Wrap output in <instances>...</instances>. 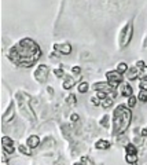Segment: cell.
<instances>
[{
  "instance_id": "1",
  "label": "cell",
  "mask_w": 147,
  "mask_h": 165,
  "mask_svg": "<svg viewBox=\"0 0 147 165\" xmlns=\"http://www.w3.org/2000/svg\"><path fill=\"white\" fill-rule=\"evenodd\" d=\"M131 110L125 107L124 105H120L114 110V117H113V128L114 133H122L127 131V128L131 124Z\"/></svg>"
},
{
  "instance_id": "2",
  "label": "cell",
  "mask_w": 147,
  "mask_h": 165,
  "mask_svg": "<svg viewBox=\"0 0 147 165\" xmlns=\"http://www.w3.org/2000/svg\"><path fill=\"white\" fill-rule=\"evenodd\" d=\"M106 77H107V84L110 85L111 88L118 87V84L122 81V74L118 70H115V72H107Z\"/></svg>"
},
{
  "instance_id": "3",
  "label": "cell",
  "mask_w": 147,
  "mask_h": 165,
  "mask_svg": "<svg viewBox=\"0 0 147 165\" xmlns=\"http://www.w3.org/2000/svg\"><path fill=\"white\" fill-rule=\"evenodd\" d=\"M127 161L132 165H138V154H136V147L133 145L127 146Z\"/></svg>"
},
{
  "instance_id": "4",
  "label": "cell",
  "mask_w": 147,
  "mask_h": 165,
  "mask_svg": "<svg viewBox=\"0 0 147 165\" xmlns=\"http://www.w3.org/2000/svg\"><path fill=\"white\" fill-rule=\"evenodd\" d=\"M1 145H3V149L6 153L8 154H12L14 153V142L7 136H3L1 138Z\"/></svg>"
},
{
  "instance_id": "5",
  "label": "cell",
  "mask_w": 147,
  "mask_h": 165,
  "mask_svg": "<svg viewBox=\"0 0 147 165\" xmlns=\"http://www.w3.org/2000/svg\"><path fill=\"white\" fill-rule=\"evenodd\" d=\"M136 66L139 68V79L140 80H147V66L144 65V62L139 61Z\"/></svg>"
},
{
  "instance_id": "6",
  "label": "cell",
  "mask_w": 147,
  "mask_h": 165,
  "mask_svg": "<svg viewBox=\"0 0 147 165\" xmlns=\"http://www.w3.org/2000/svg\"><path fill=\"white\" fill-rule=\"evenodd\" d=\"M55 48H58L61 54H63V55H68V54L72 53V45L69 44V43H65V44H55Z\"/></svg>"
},
{
  "instance_id": "7",
  "label": "cell",
  "mask_w": 147,
  "mask_h": 165,
  "mask_svg": "<svg viewBox=\"0 0 147 165\" xmlns=\"http://www.w3.org/2000/svg\"><path fill=\"white\" fill-rule=\"evenodd\" d=\"M127 77L129 79V80H135V79H139V68H138V66H133V68L128 69Z\"/></svg>"
},
{
  "instance_id": "8",
  "label": "cell",
  "mask_w": 147,
  "mask_h": 165,
  "mask_svg": "<svg viewBox=\"0 0 147 165\" xmlns=\"http://www.w3.org/2000/svg\"><path fill=\"white\" fill-rule=\"evenodd\" d=\"M40 143V138L37 136V135H32V136L28 139V146L30 147V149H33V147H37Z\"/></svg>"
},
{
  "instance_id": "9",
  "label": "cell",
  "mask_w": 147,
  "mask_h": 165,
  "mask_svg": "<svg viewBox=\"0 0 147 165\" xmlns=\"http://www.w3.org/2000/svg\"><path fill=\"white\" fill-rule=\"evenodd\" d=\"M132 32H133V28H132V25L129 24L127 28V35L124 36V40H122V45H127L128 43H129V40H131L132 37Z\"/></svg>"
},
{
  "instance_id": "10",
  "label": "cell",
  "mask_w": 147,
  "mask_h": 165,
  "mask_svg": "<svg viewBox=\"0 0 147 165\" xmlns=\"http://www.w3.org/2000/svg\"><path fill=\"white\" fill-rule=\"evenodd\" d=\"M96 149L98 150H107L110 147V143L107 141H103V139H100V141L96 142Z\"/></svg>"
},
{
  "instance_id": "11",
  "label": "cell",
  "mask_w": 147,
  "mask_h": 165,
  "mask_svg": "<svg viewBox=\"0 0 147 165\" xmlns=\"http://www.w3.org/2000/svg\"><path fill=\"white\" fill-rule=\"evenodd\" d=\"M122 95H124V97H132L131 85H128V84H124L122 85Z\"/></svg>"
},
{
  "instance_id": "12",
  "label": "cell",
  "mask_w": 147,
  "mask_h": 165,
  "mask_svg": "<svg viewBox=\"0 0 147 165\" xmlns=\"http://www.w3.org/2000/svg\"><path fill=\"white\" fill-rule=\"evenodd\" d=\"M74 165H94V162H92L88 157H81V160H80L79 162H76Z\"/></svg>"
},
{
  "instance_id": "13",
  "label": "cell",
  "mask_w": 147,
  "mask_h": 165,
  "mask_svg": "<svg viewBox=\"0 0 147 165\" xmlns=\"http://www.w3.org/2000/svg\"><path fill=\"white\" fill-rule=\"evenodd\" d=\"M117 70H118L121 74L127 73L128 72V65L125 63V62H121V63H118V66H117Z\"/></svg>"
},
{
  "instance_id": "14",
  "label": "cell",
  "mask_w": 147,
  "mask_h": 165,
  "mask_svg": "<svg viewBox=\"0 0 147 165\" xmlns=\"http://www.w3.org/2000/svg\"><path fill=\"white\" fill-rule=\"evenodd\" d=\"M102 106H104V107H110L111 105H113V98H106V99H103L102 101V103H100Z\"/></svg>"
},
{
  "instance_id": "15",
  "label": "cell",
  "mask_w": 147,
  "mask_h": 165,
  "mask_svg": "<svg viewBox=\"0 0 147 165\" xmlns=\"http://www.w3.org/2000/svg\"><path fill=\"white\" fill-rule=\"evenodd\" d=\"M73 85H74V80H73V79H68V80L63 83V88L69 89V88H72Z\"/></svg>"
},
{
  "instance_id": "16",
  "label": "cell",
  "mask_w": 147,
  "mask_h": 165,
  "mask_svg": "<svg viewBox=\"0 0 147 165\" xmlns=\"http://www.w3.org/2000/svg\"><path fill=\"white\" fill-rule=\"evenodd\" d=\"M88 88H89V85H88V83H81V84L79 85V91H80L81 94L87 92V91H88Z\"/></svg>"
},
{
  "instance_id": "17",
  "label": "cell",
  "mask_w": 147,
  "mask_h": 165,
  "mask_svg": "<svg viewBox=\"0 0 147 165\" xmlns=\"http://www.w3.org/2000/svg\"><path fill=\"white\" fill-rule=\"evenodd\" d=\"M18 149H19V151L22 154H26V156H30V154H32V150H30V149H26V147H25V146H22V145H21Z\"/></svg>"
},
{
  "instance_id": "18",
  "label": "cell",
  "mask_w": 147,
  "mask_h": 165,
  "mask_svg": "<svg viewBox=\"0 0 147 165\" xmlns=\"http://www.w3.org/2000/svg\"><path fill=\"white\" fill-rule=\"evenodd\" d=\"M128 106H129V107H135L136 106V97L135 95L129 97V99H128Z\"/></svg>"
},
{
  "instance_id": "19",
  "label": "cell",
  "mask_w": 147,
  "mask_h": 165,
  "mask_svg": "<svg viewBox=\"0 0 147 165\" xmlns=\"http://www.w3.org/2000/svg\"><path fill=\"white\" fill-rule=\"evenodd\" d=\"M139 101L147 102V91H142V92L139 94Z\"/></svg>"
},
{
  "instance_id": "20",
  "label": "cell",
  "mask_w": 147,
  "mask_h": 165,
  "mask_svg": "<svg viewBox=\"0 0 147 165\" xmlns=\"http://www.w3.org/2000/svg\"><path fill=\"white\" fill-rule=\"evenodd\" d=\"M91 102H92V103H94V105H95V106H99L100 103H102V101H100V99H99V98H98V97H95V98H91Z\"/></svg>"
},
{
  "instance_id": "21",
  "label": "cell",
  "mask_w": 147,
  "mask_h": 165,
  "mask_svg": "<svg viewBox=\"0 0 147 165\" xmlns=\"http://www.w3.org/2000/svg\"><path fill=\"white\" fill-rule=\"evenodd\" d=\"M40 56H41V50H37L36 53L33 54V61H37V59H40Z\"/></svg>"
},
{
  "instance_id": "22",
  "label": "cell",
  "mask_w": 147,
  "mask_h": 165,
  "mask_svg": "<svg viewBox=\"0 0 147 165\" xmlns=\"http://www.w3.org/2000/svg\"><path fill=\"white\" fill-rule=\"evenodd\" d=\"M140 88H142V91H147V80L140 81Z\"/></svg>"
},
{
  "instance_id": "23",
  "label": "cell",
  "mask_w": 147,
  "mask_h": 165,
  "mask_svg": "<svg viewBox=\"0 0 147 165\" xmlns=\"http://www.w3.org/2000/svg\"><path fill=\"white\" fill-rule=\"evenodd\" d=\"M55 76L56 77H63V70H62V69H55Z\"/></svg>"
},
{
  "instance_id": "24",
  "label": "cell",
  "mask_w": 147,
  "mask_h": 165,
  "mask_svg": "<svg viewBox=\"0 0 147 165\" xmlns=\"http://www.w3.org/2000/svg\"><path fill=\"white\" fill-rule=\"evenodd\" d=\"M68 102L70 103V105H74V103H76V98H74V95H70V97L68 98Z\"/></svg>"
},
{
  "instance_id": "25",
  "label": "cell",
  "mask_w": 147,
  "mask_h": 165,
  "mask_svg": "<svg viewBox=\"0 0 147 165\" xmlns=\"http://www.w3.org/2000/svg\"><path fill=\"white\" fill-rule=\"evenodd\" d=\"M80 70H81V69H80L79 66H74V68H73V73H76V74H79Z\"/></svg>"
},
{
  "instance_id": "26",
  "label": "cell",
  "mask_w": 147,
  "mask_h": 165,
  "mask_svg": "<svg viewBox=\"0 0 147 165\" xmlns=\"http://www.w3.org/2000/svg\"><path fill=\"white\" fill-rule=\"evenodd\" d=\"M72 120L73 121H77V120H79V116H77L76 113H74V114H72Z\"/></svg>"
},
{
  "instance_id": "27",
  "label": "cell",
  "mask_w": 147,
  "mask_h": 165,
  "mask_svg": "<svg viewBox=\"0 0 147 165\" xmlns=\"http://www.w3.org/2000/svg\"><path fill=\"white\" fill-rule=\"evenodd\" d=\"M142 135H143V136H146V135H147V129H146V128L142 131Z\"/></svg>"
}]
</instances>
